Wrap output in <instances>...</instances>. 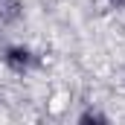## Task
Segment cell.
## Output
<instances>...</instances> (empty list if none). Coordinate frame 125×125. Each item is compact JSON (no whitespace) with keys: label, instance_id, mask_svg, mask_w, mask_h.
<instances>
[{"label":"cell","instance_id":"cell-1","mask_svg":"<svg viewBox=\"0 0 125 125\" xmlns=\"http://www.w3.org/2000/svg\"><path fill=\"white\" fill-rule=\"evenodd\" d=\"M3 64H6L12 73L23 76V73H29L32 67H35V52H32L26 44H12V47H6V52H3Z\"/></svg>","mask_w":125,"mask_h":125},{"label":"cell","instance_id":"cell-2","mask_svg":"<svg viewBox=\"0 0 125 125\" xmlns=\"http://www.w3.org/2000/svg\"><path fill=\"white\" fill-rule=\"evenodd\" d=\"M76 125H111V119H108L105 111H99V108H87V111L79 114Z\"/></svg>","mask_w":125,"mask_h":125},{"label":"cell","instance_id":"cell-3","mask_svg":"<svg viewBox=\"0 0 125 125\" xmlns=\"http://www.w3.org/2000/svg\"><path fill=\"white\" fill-rule=\"evenodd\" d=\"M108 3H111L114 9H125V0H108Z\"/></svg>","mask_w":125,"mask_h":125}]
</instances>
